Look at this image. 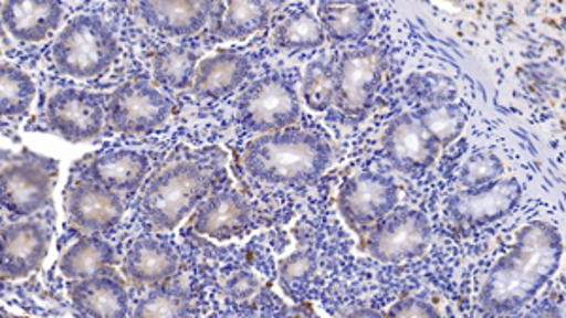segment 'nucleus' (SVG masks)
Returning a JSON list of instances; mask_svg holds the SVG:
<instances>
[{
    "instance_id": "a211bd4d",
    "label": "nucleus",
    "mask_w": 566,
    "mask_h": 318,
    "mask_svg": "<svg viewBox=\"0 0 566 318\" xmlns=\"http://www.w3.org/2000/svg\"><path fill=\"white\" fill-rule=\"evenodd\" d=\"M138 13L155 31L187 39L199 34L210 21L218 20L226 4L219 2H142Z\"/></svg>"
},
{
    "instance_id": "a878e982",
    "label": "nucleus",
    "mask_w": 566,
    "mask_h": 318,
    "mask_svg": "<svg viewBox=\"0 0 566 318\" xmlns=\"http://www.w3.org/2000/svg\"><path fill=\"white\" fill-rule=\"evenodd\" d=\"M114 262L116 253L112 245L101 237L90 236L74 243L59 262V267L66 279L82 280L108 269Z\"/></svg>"
},
{
    "instance_id": "c9c22d12",
    "label": "nucleus",
    "mask_w": 566,
    "mask_h": 318,
    "mask_svg": "<svg viewBox=\"0 0 566 318\" xmlns=\"http://www.w3.org/2000/svg\"><path fill=\"white\" fill-rule=\"evenodd\" d=\"M384 318H442V315L438 311V307L429 304L427 299L405 298L392 304Z\"/></svg>"
},
{
    "instance_id": "4be33fe9",
    "label": "nucleus",
    "mask_w": 566,
    "mask_h": 318,
    "mask_svg": "<svg viewBox=\"0 0 566 318\" xmlns=\"http://www.w3.org/2000/svg\"><path fill=\"white\" fill-rule=\"evenodd\" d=\"M149 173V159L130 149L106 151L91 160L85 168L87 181L114 192H130L144 183Z\"/></svg>"
},
{
    "instance_id": "5701e85b",
    "label": "nucleus",
    "mask_w": 566,
    "mask_h": 318,
    "mask_svg": "<svg viewBox=\"0 0 566 318\" xmlns=\"http://www.w3.org/2000/svg\"><path fill=\"white\" fill-rule=\"evenodd\" d=\"M316 15L325 39L333 44L360 42L374 29L373 8L363 2H322Z\"/></svg>"
},
{
    "instance_id": "4c0bfd02",
    "label": "nucleus",
    "mask_w": 566,
    "mask_h": 318,
    "mask_svg": "<svg viewBox=\"0 0 566 318\" xmlns=\"http://www.w3.org/2000/svg\"><path fill=\"white\" fill-rule=\"evenodd\" d=\"M523 318H563V307L557 306V304H547V306L534 309V311L528 312L527 317Z\"/></svg>"
},
{
    "instance_id": "6e6552de",
    "label": "nucleus",
    "mask_w": 566,
    "mask_h": 318,
    "mask_svg": "<svg viewBox=\"0 0 566 318\" xmlns=\"http://www.w3.org/2000/svg\"><path fill=\"white\" fill-rule=\"evenodd\" d=\"M175 112V104L146 80L125 83L106 104V119L114 132L140 136L161 128Z\"/></svg>"
},
{
    "instance_id": "aec40b11",
    "label": "nucleus",
    "mask_w": 566,
    "mask_h": 318,
    "mask_svg": "<svg viewBox=\"0 0 566 318\" xmlns=\"http://www.w3.org/2000/svg\"><path fill=\"white\" fill-rule=\"evenodd\" d=\"M65 10L57 2H7L0 7V21L13 39L23 44H39L59 31Z\"/></svg>"
},
{
    "instance_id": "c756f323",
    "label": "nucleus",
    "mask_w": 566,
    "mask_h": 318,
    "mask_svg": "<svg viewBox=\"0 0 566 318\" xmlns=\"http://www.w3.org/2000/svg\"><path fill=\"white\" fill-rule=\"evenodd\" d=\"M33 77L18 66L0 63V117L25 115L34 103Z\"/></svg>"
},
{
    "instance_id": "f257e3e1",
    "label": "nucleus",
    "mask_w": 566,
    "mask_h": 318,
    "mask_svg": "<svg viewBox=\"0 0 566 318\" xmlns=\"http://www.w3.org/2000/svg\"><path fill=\"white\" fill-rule=\"evenodd\" d=\"M563 248V236L554 224L533 221L520 229L512 248L483 283L478 299L482 315L504 318L522 311L557 274Z\"/></svg>"
},
{
    "instance_id": "a19ab883",
    "label": "nucleus",
    "mask_w": 566,
    "mask_h": 318,
    "mask_svg": "<svg viewBox=\"0 0 566 318\" xmlns=\"http://www.w3.org/2000/svg\"><path fill=\"white\" fill-rule=\"evenodd\" d=\"M0 47H2V39H0Z\"/></svg>"
},
{
    "instance_id": "f8f14e48",
    "label": "nucleus",
    "mask_w": 566,
    "mask_h": 318,
    "mask_svg": "<svg viewBox=\"0 0 566 318\" xmlns=\"http://www.w3.org/2000/svg\"><path fill=\"white\" fill-rule=\"evenodd\" d=\"M50 240V230L39 221L0 229V277L20 280L33 275L48 256Z\"/></svg>"
},
{
    "instance_id": "2f4dec72",
    "label": "nucleus",
    "mask_w": 566,
    "mask_h": 318,
    "mask_svg": "<svg viewBox=\"0 0 566 318\" xmlns=\"http://www.w3.org/2000/svg\"><path fill=\"white\" fill-rule=\"evenodd\" d=\"M303 100L312 112H327L335 103V64L316 59L304 68Z\"/></svg>"
},
{
    "instance_id": "f3484780",
    "label": "nucleus",
    "mask_w": 566,
    "mask_h": 318,
    "mask_svg": "<svg viewBox=\"0 0 566 318\" xmlns=\"http://www.w3.org/2000/svg\"><path fill=\"white\" fill-rule=\"evenodd\" d=\"M72 306L84 318H129V293L112 269H103L87 279L74 280Z\"/></svg>"
},
{
    "instance_id": "58836bf2",
    "label": "nucleus",
    "mask_w": 566,
    "mask_h": 318,
    "mask_svg": "<svg viewBox=\"0 0 566 318\" xmlns=\"http://www.w3.org/2000/svg\"><path fill=\"white\" fill-rule=\"evenodd\" d=\"M342 318H384V315L376 311V309H355V311L348 312Z\"/></svg>"
},
{
    "instance_id": "0eeeda50",
    "label": "nucleus",
    "mask_w": 566,
    "mask_h": 318,
    "mask_svg": "<svg viewBox=\"0 0 566 318\" xmlns=\"http://www.w3.org/2000/svg\"><path fill=\"white\" fill-rule=\"evenodd\" d=\"M239 121L250 132L274 134L295 127L301 119V98L293 83L280 74L259 77L240 95Z\"/></svg>"
},
{
    "instance_id": "9b49d317",
    "label": "nucleus",
    "mask_w": 566,
    "mask_h": 318,
    "mask_svg": "<svg viewBox=\"0 0 566 318\" xmlns=\"http://www.w3.org/2000/svg\"><path fill=\"white\" fill-rule=\"evenodd\" d=\"M45 117L65 140L91 141L103 132L106 108L103 98L90 91L63 89L48 100Z\"/></svg>"
},
{
    "instance_id": "f03ea898",
    "label": "nucleus",
    "mask_w": 566,
    "mask_h": 318,
    "mask_svg": "<svg viewBox=\"0 0 566 318\" xmlns=\"http://www.w3.org/2000/svg\"><path fill=\"white\" fill-rule=\"evenodd\" d=\"M242 162L266 186H312L333 166L335 151L319 134L290 127L251 140Z\"/></svg>"
},
{
    "instance_id": "393cba45",
    "label": "nucleus",
    "mask_w": 566,
    "mask_h": 318,
    "mask_svg": "<svg viewBox=\"0 0 566 318\" xmlns=\"http://www.w3.org/2000/svg\"><path fill=\"white\" fill-rule=\"evenodd\" d=\"M272 40L282 52H312L322 47L327 39L316 13L308 8H298L277 21Z\"/></svg>"
},
{
    "instance_id": "b1692460",
    "label": "nucleus",
    "mask_w": 566,
    "mask_h": 318,
    "mask_svg": "<svg viewBox=\"0 0 566 318\" xmlns=\"http://www.w3.org/2000/svg\"><path fill=\"white\" fill-rule=\"evenodd\" d=\"M274 7L264 2H229L218 20L213 34L223 42L248 40L269 26Z\"/></svg>"
},
{
    "instance_id": "e433bc0d",
    "label": "nucleus",
    "mask_w": 566,
    "mask_h": 318,
    "mask_svg": "<svg viewBox=\"0 0 566 318\" xmlns=\"http://www.w3.org/2000/svg\"><path fill=\"white\" fill-rule=\"evenodd\" d=\"M272 318H319L316 309L310 304H296V306L285 307L282 311L276 312Z\"/></svg>"
},
{
    "instance_id": "20e7f679",
    "label": "nucleus",
    "mask_w": 566,
    "mask_h": 318,
    "mask_svg": "<svg viewBox=\"0 0 566 318\" xmlns=\"http://www.w3.org/2000/svg\"><path fill=\"white\" fill-rule=\"evenodd\" d=\"M114 29L97 15H77L59 32L53 44V64L59 74L91 80L108 72L119 57Z\"/></svg>"
},
{
    "instance_id": "72a5a7b5",
    "label": "nucleus",
    "mask_w": 566,
    "mask_h": 318,
    "mask_svg": "<svg viewBox=\"0 0 566 318\" xmlns=\"http://www.w3.org/2000/svg\"><path fill=\"white\" fill-rule=\"evenodd\" d=\"M408 89L419 100H424V106L431 104L453 103V98L458 95L455 83L450 77L438 76V74H413L408 82Z\"/></svg>"
},
{
    "instance_id": "1a4fd4ad",
    "label": "nucleus",
    "mask_w": 566,
    "mask_h": 318,
    "mask_svg": "<svg viewBox=\"0 0 566 318\" xmlns=\"http://www.w3.org/2000/svg\"><path fill=\"white\" fill-rule=\"evenodd\" d=\"M399 204V189L387 173L359 172L344 181L338 191L336 205L344 223L363 234L380 223Z\"/></svg>"
},
{
    "instance_id": "412c9836",
    "label": "nucleus",
    "mask_w": 566,
    "mask_h": 318,
    "mask_svg": "<svg viewBox=\"0 0 566 318\" xmlns=\"http://www.w3.org/2000/svg\"><path fill=\"white\" fill-rule=\"evenodd\" d=\"M250 59L237 52H218L199 61L195 72V95L221 100L242 87L250 76Z\"/></svg>"
},
{
    "instance_id": "bb28decb",
    "label": "nucleus",
    "mask_w": 566,
    "mask_h": 318,
    "mask_svg": "<svg viewBox=\"0 0 566 318\" xmlns=\"http://www.w3.org/2000/svg\"><path fill=\"white\" fill-rule=\"evenodd\" d=\"M199 53L184 45H163L154 55L155 82L168 89H187L193 85Z\"/></svg>"
},
{
    "instance_id": "39448f33",
    "label": "nucleus",
    "mask_w": 566,
    "mask_h": 318,
    "mask_svg": "<svg viewBox=\"0 0 566 318\" xmlns=\"http://www.w3.org/2000/svg\"><path fill=\"white\" fill-rule=\"evenodd\" d=\"M386 55L376 45L346 50L335 64V106L349 121H363L386 77Z\"/></svg>"
},
{
    "instance_id": "cd10ccee",
    "label": "nucleus",
    "mask_w": 566,
    "mask_h": 318,
    "mask_svg": "<svg viewBox=\"0 0 566 318\" xmlns=\"http://www.w3.org/2000/svg\"><path fill=\"white\" fill-rule=\"evenodd\" d=\"M413 117L424 128V132L437 141L440 149L458 140L467 127V115L453 103L421 106L413 112Z\"/></svg>"
},
{
    "instance_id": "7c9ffc66",
    "label": "nucleus",
    "mask_w": 566,
    "mask_h": 318,
    "mask_svg": "<svg viewBox=\"0 0 566 318\" xmlns=\"http://www.w3.org/2000/svg\"><path fill=\"white\" fill-rule=\"evenodd\" d=\"M317 255L312 248H298L290 256L277 262V280L283 293L298 301L303 293L308 290L317 275Z\"/></svg>"
},
{
    "instance_id": "c85d7f7f",
    "label": "nucleus",
    "mask_w": 566,
    "mask_h": 318,
    "mask_svg": "<svg viewBox=\"0 0 566 318\" xmlns=\"http://www.w3.org/2000/svg\"><path fill=\"white\" fill-rule=\"evenodd\" d=\"M133 318H195V304L187 288L163 285L138 301Z\"/></svg>"
},
{
    "instance_id": "ddd939ff",
    "label": "nucleus",
    "mask_w": 566,
    "mask_h": 318,
    "mask_svg": "<svg viewBox=\"0 0 566 318\" xmlns=\"http://www.w3.org/2000/svg\"><path fill=\"white\" fill-rule=\"evenodd\" d=\"M384 153L400 172L419 173L437 162L440 146L419 125L413 114H400L387 125L381 138Z\"/></svg>"
},
{
    "instance_id": "7ed1b4c3",
    "label": "nucleus",
    "mask_w": 566,
    "mask_h": 318,
    "mask_svg": "<svg viewBox=\"0 0 566 318\" xmlns=\"http://www.w3.org/2000/svg\"><path fill=\"white\" fill-rule=\"evenodd\" d=\"M223 168L213 160H181L151 178L140 200L144 221L155 230H175L221 181Z\"/></svg>"
},
{
    "instance_id": "ea45409f",
    "label": "nucleus",
    "mask_w": 566,
    "mask_h": 318,
    "mask_svg": "<svg viewBox=\"0 0 566 318\" xmlns=\"http://www.w3.org/2000/svg\"><path fill=\"white\" fill-rule=\"evenodd\" d=\"M0 318H20V317H12V315H0Z\"/></svg>"
},
{
    "instance_id": "2eb2a0df",
    "label": "nucleus",
    "mask_w": 566,
    "mask_h": 318,
    "mask_svg": "<svg viewBox=\"0 0 566 318\" xmlns=\"http://www.w3.org/2000/svg\"><path fill=\"white\" fill-rule=\"evenodd\" d=\"M251 223L253 210L250 202L232 189L212 192L193 215L195 232L216 242H229L244 236Z\"/></svg>"
},
{
    "instance_id": "423d86ee",
    "label": "nucleus",
    "mask_w": 566,
    "mask_h": 318,
    "mask_svg": "<svg viewBox=\"0 0 566 318\" xmlns=\"http://www.w3.org/2000/svg\"><path fill=\"white\" fill-rule=\"evenodd\" d=\"M431 223L424 213L397 205L380 223L359 234L360 248L384 264L413 261L431 245Z\"/></svg>"
},
{
    "instance_id": "473e14b6",
    "label": "nucleus",
    "mask_w": 566,
    "mask_h": 318,
    "mask_svg": "<svg viewBox=\"0 0 566 318\" xmlns=\"http://www.w3.org/2000/svg\"><path fill=\"white\" fill-rule=\"evenodd\" d=\"M502 172H504V165L495 153L478 151L461 168L459 183L463 187V191H478L496 183L502 179Z\"/></svg>"
},
{
    "instance_id": "9d476101",
    "label": "nucleus",
    "mask_w": 566,
    "mask_h": 318,
    "mask_svg": "<svg viewBox=\"0 0 566 318\" xmlns=\"http://www.w3.org/2000/svg\"><path fill=\"white\" fill-rule=\"evenodd\" d=\"M520 200L522 186L515 179H499L493 186L451 197L446 204V215L458 229H483L512 213Z\"/></svg>"
},
{
    "instance_id": "4468645a",
    "label": "nucleus",
    "mask_w": 566,
    "mask_h": 318,
    "mask_svg": "<svg viewBox=\"0 0 566 318\" xmlns=\"http://www.w3.org/2000/svg\"><path fill=\"white\" fill-rule=\"evenodd\" d=\"M53 173L36 162H13L0 172V205L18 216H29L50 204Z\"/></svg>"
},
{
    "instance_id": "f704fd0d",
    "label": "nucleus",
    "mask_w": 566,
    "mask_h": 318,
    "mask_svg": "<svg viewBox=\"0 0 566 318\" xmlns=\"http://www.w3.org/2000/svg\"><path fill=\"white\" fill-rule=\"evenodd\" d=\"M263 290V280L258 275L240 269L227 277L226 294L237 304H248Z\"/></svg>"
},
{
    "instance_id": "dca6fc26",
    "label": "nucleus",
    "mask_w": 566,
    "mask_h": 318,
    "mask_svg": "<svg viewBox=\"0 0 566 318\" xmlns=\"http://www.w3.org/2000/svg\"><path fill=\"white\" fill-rule=\"evenodd\" d=\"M65 205L69 223L85 234H98L114 229L125 211L117 192L93 181L71 187V191L66 192Z\"/></svg>"
},
{
    "instance_id": "6ab92c4d",
    "label": "nucleus",
    "mask_w": 566,
    "mask_h": 318,
    "mask_svg": "<svg viewBox=\"0 0 566 318\" xmlns=\"http://www.w3.org/2000/svg\"><path fill=\"white\" fill-rule=\"evenodd\" d=\"M122 272L133 285H161L180 272V255L159 237H140L123 258Z\"/></svg>"
}]
</instances>
